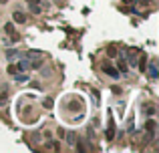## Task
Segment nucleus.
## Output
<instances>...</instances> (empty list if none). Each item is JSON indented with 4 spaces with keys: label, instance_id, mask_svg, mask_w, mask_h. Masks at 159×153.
<instances>
[{
    "label": "nucleus",
    "instance_id": "obj_1",
    "mask_svg": "<svg viewBox=\"0 0 159 153\" xmlns=\"http://www.w3.org/2000/svg\"><path fill=\"white\" fill-rule=\"evenodd\" d=\"M101 69H103V73L109 75L111 79H119V75H121L119 71H117V69L113 67V65H107V63H103V67H101Z\"/></svg>",
    "mask_w": 159,
    "mask_h": 153
},
{
    "label": "nucleus",
    "instance_id": "obj_2",
    "mask_svg": "<svg viewBox=\"0 0 159 153\" xmlns=\"http://www.w3.org/2000/svg\"><path fill=\"white\" fill-rule=\"evenodd\" d=\"M12 20H14V22H18V24H24V22H26V16H24L22 12H14Z\"/></svg>",
    "mask_w": 159,
    "mask_h": 153
},
{
    "label": "nucleus",
    "instance_id": "obj_3",
    "mask_svg": "<svg viewBox=\"0 0 159 153\" xmlns=\"http://www.w3.org/2000/svg\"><path fill=\"white\" fill-rule=\"evenodd\" d=\"M155 127H157V125H155V121H153V119H149V121L145 123V131H147L149 135H153V131H155Z\"/></svg>",
    "mask_w": 159,
    "mask_h": 153
},
{
    "label": "nucleus",
    "instance_id": "obj_4",
    "mask_svg": "<svg viewBox=\"0 0 159 153\" xmlns=\"http://www.w3.org/2000/svg\"><path fill=\"white\" fill-rule=\"evenodd\" d=\"M30 67V63H28V60H18V63H16V71H26V69Z\"/></svg>",
    "mask_w": 159,
    "mask_h": 153
},
{
    "label": "nucleus",
    "instance_id": "obj_5",
    "mask_svg": "<svg viewBox=\"0 0 159 153\" xmlns=\"http://www.w3.org/2000/svg\"><path fill=\"white\" fill-rule=\"evenodd\" d=\"M20 57H22V54H20L18 50H12V48H10V50H6V59H8V60H12V59H20Z\"/></svg>",
    "mask_w": 159,
    "mask_h": 153
},
{
    "label": "nucleus",
    "instance_id": "obj_6",
    "mask_svg": "<svg viewBox=\"0 0 159 153\" xmlns=\"http://www.w3.org/2000/svg\"><path fill=\"white\" fill-rule=\"evenodd\" d=\"M113 137H115V125H113V121H111V125L107 129V141H113Z\"/></svg>",
    "mask_w": 159,
    "mask_h": 153
},
{
    "label": "nucleus",
    "instance_id": "obj_7",
    "mask_svg": "<svg viewBox=\"0 0 159 153\" xmlns=\"http://www.w3.org/2000/svg\"><path fill=\"white\" fill-rule=\"evenodd\" d=\"M75 141H77V135H75L73 131L66 133V143H69V145H75Z\"/></svg>",
    "mask_w": 159,
    "mask_h": 153
},
{
    "label": "nucleus",
    "instance_id": "obj_8",
    "mask_svg": "<svg viewBox=\"0 0 159 153\" xmlns=\"http://www.w3.org/2000/svg\"><path fill=\"white\" fill-rule=\"evenodd\" d=\"M149 75H151V79H157V67H155V63L149 65Z\"/></svg>",
    "mask_w": 159,
    "mask_h": 153
},
{
    "label": "nucleus",
    "instance_id": "obj_9",
    "mask_svg": "<svg viewBox=\"0 0 159 153\" xmlns=\"http://www.w3.org/2000/svg\"><path fill=\"white\" fill-rule=\"evenodd\" d=\"M14 81L16 83H24V81H28L26 75H18V73H14Z\"/></svg>",
    "mask_w": 159,
    "mask_h": 153
},
{
    "label": "nucleus",
    "instance_id": "obj_10",
    "mask_svg": "<svg viewBox=\"0 0 159 153\" xmlns=\"http://www.w3.org/2000/svg\"><path fill=\"white\" fill-rule=\"evenodd\" d=\"M4 30H6L8 34H12V32H14V24H12V22H8V24H4Z\"/></svg>",
    "mask_w": 159,
    "mask_h": 153
},
{
    "label": "nucleus",
    "instance_id": "obj_11",
    "mask_svg": "<svg viewBox=\"0 0 159 153\" xmlns=\"http://www.w3.org/2000/svg\"><path fill=\"white\" fill-rule=\"evenodd\" d=\"M107 54H109V57H117V48L109 47V48H107Z\"/></svg>",
    "mask_w": 159,
    "mask_h": 153
},
{
    "label": "nucleus",
    "instance_id": "obj_12",
    "mask_svg": "<svg viewBox=\"0 0 159 153\" xmlns=\"http://www.w3.org/2000/svg\"><path fill=\"white\" fill-rule=\"evenodd\" d=\"M119 73H127V65L123 63V60L119 63Z\"/></svg>",
    "mask_w": 159,
    "mask_h": 153
},
{
    "label": "nucleus",
    "instance_id": "obj_13",
    "mask_svg": "<svg viewBox=\"0 0 159 153\" xmlns=\"http://www.w3.org/2000/svg\"><path fill=\"white\" fill-rule=\"evenodd\" d=\"M42 105L47 107V109H50V107H53V99H44V101H42Z\"/></svg>",
    "mask_w": 159,
    "mask_h": 153
},
{
    "label": "nucleus",
    "instance_id": "obj_14",
    "mask_svg": "<svg viewBox=\"0 0 159 153\" xmlns=\"http://www.w3.org/2000/svg\"><path fill=\"white\" fill-rule=\"evenodd\" d=\"M30 10H32L34 14H40V6H36V4H30Z\"/></svg>",
    "mask_w": 159,
    "mask_h": 153
},
{
    "label": "nucleus",
    "instance_id": "obj_15",
    "mask_svg": "<svg viewBox=\"0 0 159 153\" xmlns=\"http://www.w3.org/2000/svg\"><path fill=\"white\" fill-rule=\"evenodd\" d=\"M40 65H42L40 60H34V63H30V69H40Z\"/></svg>",
    "mask_w": 159,
    "mask_h": 153
},
{
    "label": "nucleus",
    "instance_id": "obj_16",
    "mask_svg": "<svg viewBox=\"0 0 159 153\" xmlns=\"http://www.w3.org/2000/svg\"><path fill=\"white\" fill-rule=\"evenodd\" d=\"M147 115L153 117V115H155V107H147Z\"/></svg>",
    "mask_w": 159,
    "mask_h": 153
},
{
    "label": "nucleus",
    "instance_id": "obj_17",
    "mask_svg": "<svg viewBox=\"0 0 159 153\" xmlns=\"http://www.w3.org/2000/svg\"><path fill=\"white\" fill-rule=\"evenodd\" d=\"M8 73H10V75L18 73V71H16V65H10V67H8Z\"/></svg>",
    "mask_w": 159,
    "mask_h": 153
},
{
    "label": "nucleus",
    "instance_id": "obj_18",
    "mask_svg": "<svg viewBox=\"0 0 159 153\" xmlns=\"http://www.w3.org/2000/svg\"><path fill=\"white\" fill-rule=\"evenodd\" d=\"M6 99H8L6 95H2V97H0V105H4V103H6Z\"/></svg>",
    "mask_w": 159,
    "mask_h": 153
},
{
    "label": "nucleus",
    "instance_id": "obj_19",
    "mask_svg": "<svg viewBox=\"0 0 159 153\" xmlns=\"http://www.w3.org/2000/svg\"><path fill=\"white\" fill-rule=\"evenodd\" d=\"M123 2H127V4H131V2H135V0H123Z\"/></svg>",
    "mask_w": 159,
    "mask_h": 153
},
{
    "label": "nucleus",
    "instance_id": "obj_20",
    "mask_svg": "<svg viewBox=\"0 0 159 153\" xmlns=\"http://www.w3.org/2000/svg\"><path fill=\"white\" fill-rule=\"evenodd\" d=\"M6 2H8V0H0V4H6Z\"/></svg>",
    "mask_w": 159,
    "mask_h": 153
}]
</instances>
